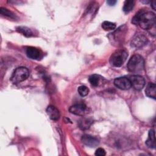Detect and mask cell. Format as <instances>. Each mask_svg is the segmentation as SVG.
I'll list each match as a JSON object with an SVG mask.
<instances>
[{
    "instance_id": "cell-8",
    "label": "cell",
    "mask_w": 156,
    "mask_h": 156,
    "mask_svg": "<svg viewBox=\"0 0 156 156\" xmlns=\"http://www.w3.org/2000/svg\"><path fill=\"white\" fill-rule=\"evenodd\" d=\"M26 55L29 58L34 60H40L43 57L42 51L39 49L32 46L27 48Z\"/></svg>"
},
{
    "instance_id": "cell-19",
    "label": "cell",
    "mask_w": 156,
    "mask_h": 156,
    "mask_svg": "<svg viewBox=\"0 0 156 156\" xmlns=\"http://www.w3.org/2000/svg\"><path fill=\"white\" fill-rule=\"evenodd\" d=\"M0 13H1V15L8 16V17H10L11 18H15V15H14V13H13L9 10H8L5 8H4V7H1Z\"/></svg>"
},
{
    "instance_id": "cell-2",
    "label": "cell",
    "mask_w": 156,
    "mask_h": 156,
    "mask_svg": "<svg viewBox=\"0 0 156 156\" xmlns=\"http://www.w3.org/2000/svg\"><path fill=\"white\" fill-rule=\"evenodd\" d=\"M144 68V61L140 55L135 54L131 57L127 63V69L130 73H138L142 71Z\"/></svg>"
},
{
    "instance_id": "cell-5",
    "label": "cell",
    "mask_w": 156,
    "mask_h": 156,
    "mask_svg": "<svg viewBox=\"0 0 156 156\" xmlns=\"http://www.w3.org/2000/svg\"><path fill=\"white\" fill-rule=\"evenodd\" d=\"M147 43V38L141 33H136L132 39L131 46L135 48L139 49L146 45Z\"/></svg>"
},
{
    "instance_id": "cell-11",
    "label": "cell",
    "mask_w": 156,
    "mask_h": 156,
    "mask_svg": "<svg viewBox=\"0 0 156 156\" xmlns=\"http://www.w3.org/2000/svg\"><path fill=\"white\" fill-rule=\"evenodd\" d=\"M46 113L49 117L53 121L58 120L60 116L59 110L53 105H49L47 107Z\"/></svg>"
},
{
    "instance_id": "cell-13",
    "label": "cell",
    "mask_w": 156,
    "mask_h": 156,
    "mask_svg": "<svg viewBox=\"0 0 156 156\" xmlns=\"http://www.w3.org/2000/svg\"><path fill=\"white\" fill-rule=\"evenodd\" d=\"M146 144L149 148L154 149L155 147V136L154 129H151L149 132L148 138L146 141Z\"/></svg>"
},
{
    "instance_id": "cell-4",
    "label": "cell",
    "mask_w": 156,
    "mask_h": 156,
    "mask_svg": "<svg viewBox=\"0 0 156 156\" xmlns=\"http://www.w3.org/2000/svg\"><path fill=\"white\" fill-rule=\"evenodd\" d=\"M29 76L28 69L24 66H20L15 69L10 77V80L13 83H18L26 80Z\"/></svg>"
},
{
    "instance_id": "cell-16",
    "label": "cell",
    "mask_w": 156,
    "mask_h": 156,
    "mask_svg": "<svg viewBox=\"0 0 156 156\" xmlns=\"http://www.w3.org/2000/svg\"><path fill=\"white\" fill-rule=\"evenodd\" d=\"M135 5V1L132 0H127L124 2V6L122 8V10L124 13H128L130 11L132 10V9L134 7Z\"/></svg>"
},
{
    "instance_id": "cell-17",
    "label": "cell",
    "mask_w": 156,
    "mask_h": 156,
    "mask_svg": "<svg viewBox=\"0 0 156 156\" xmlns=\"http://www.w3.org/2000/svg\"><path fill=\"white\" fill-rule=\"evenodd\" d=\"M101 79V77L100 76L97 74H93L89 77L88 80L91 85L93 87H98L99 85Z\"/></svg>"
},
{
    "instance_id": "cell-1",
    "label": "cell",
    "mask_w": 156,
    "mask_h": 156,
    "mask_svg": "<svg viewBox=\"0 0 156 156\" xmlns=\"http://www.w3.org/2000/svg\"><path fill=\"white\" fill-rule=\"evenodd\" d=\"M155 15L151 11L140 10L132 18V22L145 30H154L155 25Z\"/></svg>"
},
{
    "instance_id": "cell-15",
    "label": "cell",
    "mask_w": 156,
    "mask_h": 156,
    "mask_svg": "<svg viewBox=\"0 0 156 156\" xmlns=\"http://www.w3.org/2000/svg\"><path fill=\"white\" fill-rule=\"evenodd\" d=\"M16 30L19 33L23 34V35L27 37H30L34 35V34L31 30V29L27 27H24V26L18 27H16Z\"/></svg>"
},
{
    "instance_id": "cell-23",
    "label": "cell",
    "mask_w": 156,
    "mask_h": 156,
    "mask_svg": "<svg viewBox=\"0 0 156 156\" xmlns=\"http://www.w3.org/2000/svg\"><path fill=\"white\" fill-rule=\"evenodd\" d=\"M151 5L152 6V9L154 10H155V1H152L151 2Z\"/></svg>"
},
{
    "instance_id": "cell-22",
    "label": "cell",
    "mask_w": 156,
    "mask_h": 156,
    "mask_svg": "<svg viewBox=\"0 0 156 156\" xmlns=\"http://www.w3.org/2000/svg\"><path fill=\"white\" fill-rule=\"evenodd\" d=\"M116 1L115 0H108L107 1V3L109 5H114L116 3Z\"/></svg>"
},
{
    "instance_id": "cell-21",
    "label": "cell",
    "mask_w": 156,
    "mask_h": 156,
    "mask_svg": "<svg viewBox=\"0 0 156 156\" xmlns=\"http://www.w3.org/2000/svg\"><path fill=\"white\" fill-rule=\"evenodd\" d=\"M106 154L105 150L103 148L99 147L96 149L95 152V155L96 156H105Z\"/></svg>"
},
{
    "instance_id": "cell-7",
    "label": "cell",
    "mask_w": 156,
    "mask_h": 156,
    "mask_svg": "<svg viewBox=\"0 0 156 156\" xmlns=\"http://www.w3.org/2000/svg\"><path fill=\"white\" fill-rule=\"evenodd\" d=\"M114 84L117 88L124 90H129L132 87L129 79L126 77H121L115 79L114 80Z\"/></svg>"
},
{
    "instance_id": "cell-20",
    "label": "cell",
    "mask_w": 156,
    "mask_h": 156,
    "mask_svg": "<svg viewBox=\"0 0 156 156\" xmlns=\"http://www.w3.org/2000/svg\"><path fill=\"white\" fill-rule=\"evenodd\" d=\"M77 91H78L79 94L81 96H85L89 93V89L87 87H86L85 85H81V86L79 87Z\"/></svg>"
},
{
    "instance_id": "cell-18",
    "label": "cell",
    "mask_w": 156,
    "mask_h": 156,
    "mask_svg": "<svg viewBox=\"0 0 156 156\" xmlns=\"http://www.w3.org/2000/svg\"><path fill=\"white\" fill-rule=\"evenodd\" d=\"M116 26V24L110 21H105L102 23V27L104 30L109 31L115 29Z\"/></svg>"
},
{
    "instance_id": "cell-14",
    "label": "cell",
    "mask_w": 156,
    "mask_h": 156,
    "mask_svg": "<svg viewBox=\"0 0 156 156\" xmlns=\"http://www.w3.org/2000/svg\"><path fill=\"white\" fill-rule=\"evenodd\" d=\"M93 123L92 119L90 118H82L79 121V128L82 130H87L90 128L91 125Z\"/></svg>"
},
{
    "instance_id": "cell-9",
    "label": "cell",
    "mask_w": 156,
    "mask_h": 156,
    "mask_svg": "<svg viewBox=\"0 0 156 156\" xmlns=\"http://www.w3.org/2000/svg\"><path fill=\"white\" fill-rule=\"evenodd\" d=\"M81 140L85 145L90 147H95L99 144V141L98 138L87 134L83 135L82 136Z\"/></svg>"
},
{
    "instance_id": "cell-10",
    "label": "cell",
    "mask_w": 156,
    "mask_h": 156,
    "mask_svg": "<svg viewBox=\"0 0 156 156\" xmlns=\"http://www.w3.org/2000/svg\"><path fill=\"white\" fill-rule=\"evenodd\" d=\"M86 108V105L83 103L76 104L70 107L69 111L74 115L78 116H83L85 114Z\"/></svg>"
},
{
    "instance_id": "cell-12",
    "label": "cell",
    "mask_w": 156,
    "mask_h": 156,
    "mask_svg": "<svg viewBox=\"0 0 156 156\" xmlns=\"http://www.w3.org/2000/svg\"><path fill=\"white\" fill-rule=\"evenodd\" d=\"M145 93L147 96L155 99L156 98V86L154 83H149L146 88Z\"/></svg>"
},
{
    "instance_id": "cell-3",
    "label": "cell",
    "mask_w": 156,
    "mask_h": 156,
    "mask_svg": "<svg viewBox=\"0 0 156 156\" xmlns=\"http://www.w3.org/2000/svg\"><path fill=\"white\" fill-rule=\"evenodd\" d=\"M127 56L128 52L126 49H118L112 54L110 58V62L113 66L115 67H119L125 62Z\"/></svg>"
},
{
    "instance_id": "cell-6",
    "label": "cell",
    "mask_w": 156,
    "mask_h": 156,
    "mask_svg": "<svg viewBox=\"0 0 156 156\" xmlns=\"http://www.w3.org/2000/svg\"><path fill=\"white\" fill-rule=\"evenodd\" d=\"M132 87L136 90H141L145 85V80L143 77L140 75H131L127 77Z\"/></svg>"
}]
</instances>
